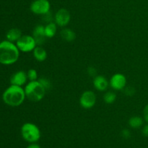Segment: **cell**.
I'll use <instances>...</instances> for the list:
<instances>
[{"instance_id": "cell-1", "label": "cell", "mask_w": 148, "mask_h": 148, "mask_svg": "<svg viewBox=\"0 0 148 148\" xmlns=\"http://www.w3.org/2000/svg\"><path fill=\"white\" fill-rule=\"evenodd\" d=\"M20 56V50L16 44L10 40L0 42V64L11 65L17 62Z\"/></svg>"}, {"instance_id": "cell-7", "label": "cell", "mask_w": 148, "mask_h": 148, "mask_svg": "<svg viewBox=\"0 0 148 148\" xmlns=\"http://www.w3.org/2000/svg\"><path fill=\"white\" fill-rule=\"evenodd\" d=\"M96 103V95L91 90H87L82 92L79 98V104L85 109H90Z\"/></svg>"}, {"instance_id": "cell-5", "label": "cell", "mask_w": 148, "mask_h": 148, "mask_svg": "<svg viewBox=\"0 0 148 148\" xmlns=\"http://www.w3.org/2000/svg\"><path fill=\"white\" fill-rule=\"evenodd\" d=\"M16 46H17L20 51L24 53L33 51L35 48L37 46V43L33 36L24 35L16 42Z\"/></svg>"}, {"instance_id": "cell-21", "label": "cell", "mask_w": 148, "mask_h": 148, "mask_svg": "<svg viewBox=\"0 0 148 148\" xmlns=\"http://www.w3.org/2000/svg\"><path fill=\"white\" fill-rule=\"evenodd\" d=\"M124 93L128 96H132L135 93V90L132 87H126L124 88Z\"/></svg>"}, {"instance_id": "cell-6", "label": "cell", "mask_w": 148, "mask_h": 148, "mask_svg": "<svg viewBox=\"0 0 148 148\" xmlns=\"http://www.w3.org/2000/svg\"><path fill=\"white\" fill-rule=\"evenodd\" d=\"M30 9L33 14L44 15L50 12L51 4L49 0H34L30 4Z\"/></svg>"}, {"instance_id": "cell-20", "label": "cell", "mask_w": 148, "mask_h": 148, "mask_svg": "<svg viewBox=\"0 0 148 148\" xmlns=\"http://www.w3.org/2000/svg\"><path fill=\"white\" fill-rule=\"evenodd\" d=\"M38 80L39 81L40 84L44 87V88L46 90H49L50 89L51 87V81L49 80V79L47 78H45V77H40L39 78Z\"/></svg>"}, {"instance_id": "cell-12", "label": "cell", "mask_w": 148, "mask_h": 148, "mask_svg": "<svg viewBox=\"0 0 148 148\" xmlns=\"http://www.w3.org/2000/svg\"><path fill=\"white\" fill-rule=\"evenodd\" d=\"M33 36L36 40L37 45H41L44 43L46 36L45 35V26L38 25L33 31Z\"/></svg>"}, {"instance_id": "cell-18", "label": "cell", "mask_w": 148, "mask_h": 148, "mask_svg": "<svg viewBox=\"0 0 148 148\" xmlns=\"http://www.w3.org/2000/svg\"><path fill=\"white\" fill-rule=\"evenodd\" d=\"M116 99V95L112 91H108L103 95V101L106 104L114 103Z\"/></svg>"}, {"instance_id": "cell-22", "label": "cell", "mask_w": 148, "mask_h": 148, "mask_svg": "<svg viewBox=\"0 0 148 148\" xmlns=\"http://www.w3.org/2000/svg\"><path fill=\"white\" fill-rule=\"evenodd\" d=\"M143 119L148 124V104L145 106L143 109Z\"/></svg>"}, {"instance_id": "cell-10", "label": "cell", "mask_w": 148, "mask_h": 148, "mask_svg": "<svg viewBox=\"0 0 148 148\" xmlns=\"http://www.w3.org/2000/svg\"><path fill=\"white\" fill-rule=\"evenodd\" d=\"M27 73L24 71H18L12 75L10 78V82L12 85H18V86H23L25 85L27 80Z\"/></svg>"}, {"instance_id": "cell-8", "label": "cell", "mask_w": 148, "mask_h": 148, "mask_svg": "<svg viewBox=\"0 0 148 148\" xmlns=\"http://www.w3.org/2000/svg\"><path fill=\"white\" fill-rule=\"evenodd\" d=\"M127 77L121 73L114 74L110 79L109 85L114 90H123L127 87Z\"/></svg>"}, {"instance_id": "cell-17", "label": "cell", "mask_w": 148, "mask_h": 148, "mask_svg": "<svg viewBox=\"0 0 148 148\" xmlns=\"http://www.w3.org/2000/svg\"><path fill=\"white\" fill-rule=\"evenodd\" d=\"M144 119L139 116H134L129 119V125L133 129H138L143 127L144 124Z\"/></svg>"}, {"instance_id": "cell-23", "label": "cell", "mask_w": 148, "mask_h": 148, "mask_svg": "<svg viewBox=\"0 0 148 148\" xmlns=\"http://www.w3.org/2000/svg\"><path fill=\"white\" fill-rule=\"evenodd\" d=\"M121 135H122V137H124V138L128 139L130 138V136H131V133H130V130L125 129V130H123L122 132H121Z\"/></svg>"}, {"instance_id": "cell-26", "label": "cell", "mask_w": 148, "mask_h": 148, "mask_svg": "<svg viewBox=\"0 0 148 148\" xmlns=\"http://www.w3.org/2000/svg\"><path fill=\"white\" fill-rule=\"evenodd\" d=\"M26 148H40V146L39 145L36 144V143H30V145H29Z\"/></svg>"}, {"instance_id": "cell-4", "label": "cell", "mask_w": 148, "mask_h": 148, "mask_svg": "<svg viewBox=\"0 0 148 148\" xmlns=\"http://www.w3.org/2000/svg\"><path fill=\"white\" fill-rule=\"evenodd\" d=\"M21 135L26 142L30 143H37L40 138V130L35 124L27 122L21 127Z\"/></svg>"}, {"instance_id": "cell-15", "label": "cell", "mask_w": 148, "mask_h": 148, "mask_svg": "<svg viewBox=\"0 0 148 148\" xmlns=\"http://www.w3.org/2000/svg\"><path fill=\"white\" fill-rule=\"evenodd\" d=\"M60 36L64 40L67 42H72L76 38V34L72 30L69 28H64L60 32Z\"/></svg>"}, {"instance_id": "cell-13", "label": "cell", "mask_w": 148, "mask_h": 148, "mask_svg": "<svg viewBox=\"0 0 148 148\" xmlns=\"http://www.w3.org/2000/svg\"><path fill=\"white\" fill-rule=\"evenodd\" d=\"M33 54L35 59L39 62H44L47 58V52L41 46H36L33 51Z\"/></svg>"}, {"instance_id": "cell-24", "label": "cell", "mask_w": 148, "mask_h": 148, "mask_svg": "<svg viewBox=\"0 0 148 148\" xmlns=\"http://www.w3.org/2000/svg\"><path fill=\"white\" fill-rule=\"evenodd\" d=\"M142 133H143V136H145V137H148V124L147 123V124L143 126V130H142Z\"/></svg>"}, {"instance_id": "cell-9", "label": "cell", "mask_w": 148, "mask_h": 148, "mask_svg": "<svg viewBox=\"0 0 148 148\" xmlns=\"http://www.w3.org/2000/svg\"><path fill=\"white\" fill-rule=\"evenodd\" d=\"M71 20V14L69 10L65 8H61L56 12L54 16L55 23L59 27H66Z\"/></svg>"}, {"instance_id": "cell-2", "label": "cell", "mask_w": 148, "mask_h": 148, "mask_svg": "<svg viewBox=\"0 0 148 148\" xmlns=\"http://www.w3.org/2000/svg\"><path fill=\"white\" fill-rule=\"evenodd\" d=\"M26 98L25 89L18 85H12L4 90L2 95L4 102L10 106H19L24 102Z\"/></svg>"}, {"instance_id": "cell-19", "label": "cell", "mask_w": 148, "mask_h": 148, "mask_svg": "<svg viewBox=\"0 0 148 148\" xmlns=\"http://www.w3.org/2000/svg\"><path fill=\"white\" fill-rule=\"evenodd\" d=\"M27 78L30 81L38 80V72L36 69H30L27 72Z\"/></svg>"}, {"instance_id": "cell-25", "label": "cell", "mask_w": 148, "mask_h": 148, "mask_svg": "<svg viewBox=\"0 0 148 148\" xmlns=\"http://www.w3.org/2000/svg\"><path fill=\"white\" fill-rule=\"evenodd\" d=\"M88 72L90 76H94L96 74V69L94 67H89L88 69Z\"/></svg>"}, {"instance_id": "cell-11", "label": "cell", "mask_w": 148, "mask_h": 148, "mask_svg": "<svg viewBox=\"0 0 148 148\" xmlns=\"http://www.w3.org/2000/svg\"><path fill=\"white\" fill-rule=\"evenodd\" d=\"M93 85L95 90L100 92H103L108 89L109 86V82L106 77L102 75L95 76L93 79Z\"/></svg>"}, {"instance_id": "cell-3", "label": "cell", "mask_w": 148, "mask_h": 148, "mask_svg": "<svg viewBox=\"0 0 148 148\" xmlns=\"http://www.w3.org/2000/svg\"><path fill=\"white\" fill-rule=\"evenodd\" d=\"M24 89L26 98L32 102H39L46 95V90L38 80L30 81Z\"/></svg>"}, {"instance_id": "cell-14", "label": "cell", "mask_w": 148, "mask_h": 148, "mask_svg": "<svg viewBox=\"0 0 148 148\" xmlns=\"http://www.w3.org/2000/svg\"><path fill=\"white\" fill-rule=\"evenodd\" d=\"M22 36V32L21 30H19L18 28H12L9 30L7 33L6 37L7 39L10 41L12 42H17L19 39L21 38Z\"/></svg>"}, {"instance_id": "cell-16", "label": "cell", "mask_w": 148, "mask_h": 148, "mask_svg": "<svg viewBox=\"0 0 148 148\" xmlns=\"http://www.w3.org/2000/svg\"><path fill=\"white\" fill-rule=\"evenodd\" d=\"M57 31V25L53 22H50L45 26V35L48 38L54 37Z\"/></svg>"}]
</instances>
